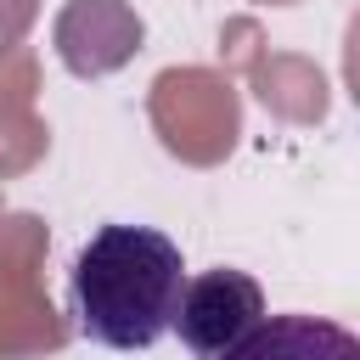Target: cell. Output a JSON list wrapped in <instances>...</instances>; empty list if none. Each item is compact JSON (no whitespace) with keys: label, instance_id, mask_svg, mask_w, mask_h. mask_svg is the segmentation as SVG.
<instances>
[{"label":"cell","instance_id":"6da1fadb","mask_svg":"<svg viewBox=\"0 0 360 360\" xmlns=\"http://www.w3.org/2000/svg\"><path fill=\"white\" fill-rule=\"evenodd\" d=\"M186 259L152 225H101L73 259V326L118 354L152 349L180 304Z\"/></svg>","mask_w":360,"mask_h":360},{"label":"cell","instance_id":"3957f363","mask_svg":"<svg viewBox=\"0 0 360 360\" xmlns=\"http://www.w3.org/2000/svg\"><path fill=\"white\" fill-rule=\"evenodd\" d=\"M219 360H360V338L321 315H264Z\"/></svg>","mask_w":360,"mask_h":360},{"label":"cell","instance_id":"7a4b0ae2","mask_svg":"<svg viewBox=\"0 0 360 360\" xmlns=\"http://www.w3.org/2000/svg\"><path fill=\"white\" fill-rule=\"evenodd\" d=\"M259 321H264V292H259V281L248 270H202V276H191L180 287L169 332H180V343L197 360H219Z\"/></svg>","mask_w":360,"mask_h":360}]
</instances>
